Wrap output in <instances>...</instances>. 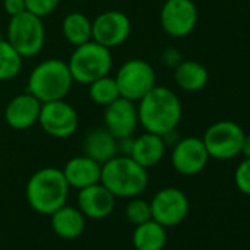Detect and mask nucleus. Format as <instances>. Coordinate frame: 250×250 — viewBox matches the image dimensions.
Masks as SVG:
<instances>
[{"label":"nucleus","instance_id":"obj_23","mask_svg":"<svg viewBox=\"0 0 250 250\" xmlns=\"http://www.w3.org/2000/svg\"><path fill=\"white\" fill-rule=\"evenodd\" d=\"M62 34L72 46H80L91 40V21L81 12H71L62 21Z\"/></svg>","mask_w":250,"mask_h":250},{"label":"nucleus","instance_id":"obj_28","mask_svg":"<svg viewBox=\"0 0 250 250\" xmlns=\"http://www.w3.org/2000/svg\"><path fill=\"white\" fill-rule=\"evenodd\" d=\"M234 183L243 194L250 196V158H244L235 168Z\"/></svg>","mask_w":250,"mask_h":250},{"label":"nucleus","instance_id":"obj_8","mask_svg":"<svg viewBox=\"0 0 250 250\" xmlns=\"http://www.w3.org/2000/svg\"><path fill=\"white\" fill-rule=\"evenodd\" d=\"M115 81L121 97L139 102L156 85V74L147 61L130 59L121 65Z\"/></svg>","mask_w":250,"mask_h":250},{"label":"nucleus","instance_id":"obj_1","mask_svg":"<svg viewBox=\"0 0 250 250\" xmlns=\"http://www.w3.org/2000/svg\"><path fill=\"white\" fill-rule=\"evenodd\" d=\"M139 124L147 133L165 136L175 131L183 116L178 96L168 87L155 85L139 100Z\"/></svg>","mask_w":250,"mask_h":250},{"label":"nucleus","instance_id":"obj_17","mask_svg":"<svg viewBox=\"0 0 250 250\" xmlns=\"http://www.w3.org/2000/svg\"><path fill=\"white\" fill-rule=\"evenodd\" d=\"M81 146H83V155L91 158L100 165L115 158L119 152L118 139L106 127L88 130L83 139Z\"/></svg>","mask_w":250,"mask_h":250},{"label":"nucleus","instance_id":"obj_16","mask_svg":"<svg viewBox=\"0 0 250 250\" xmlns=\"http://www.w3.org/2000/svg\"><path fill=\"white\" fill-rule=\"evenodd\" d=\"M115 196L102 184L96 183L93 186L84 187L78 193V209L85 218L90 219H104L115 209Z\"/></svg>","mask_w":250,"mask_h":250},{"label":"nucleus","instance_id":"obj_29","mask_svg":"<svg viewBox=\"0 0 250 250\" xmlns=\"http://www.w3.org/2000/svg\"><path fill=\"white\" fill-rule=\"evenodd\" d=\"M161 59H162V63L168 68H177L181 61H183V55L180 50H177L175 47H168L162 52L161 55Z\"/></svg>","mask_w":250,"mask_h":250},{"label":"nucleus","instance_id":"obj_31","mask_svg":"<svg viewBox=\"0 0 250 250\" xmlns=\"http://www.w3.org/2000/svg\"><path fill=\"white\" fill-rule=\"evenodd\" d=\"M244 158H250V134H244L243 139V146H241V153Z\"/></svg>","mask_w":250,"mask_h":250},{"label":"nucleus","instance_id":"obj_18","mask_svg":"<svg viewBox=\"0 0 250 250\" xmlns=\"http://www.w3.org/2000/svg\"><path fill=\"white\" fill-rule=\"evenodd\" d=\"M69 187L81 190L84 187L100 183L102 165L85 155L71 158L62 169Z\"/></svg>","mask_w":250,"mask_h":250},{"label":"nucleus","instance_id":"obj_6","mask_svg":"<svg viewBox=\"0 0 250 250\" xmlns=\"http://www.w3.org/2000/svg\"><path fill=\"white\" fill-rule=\"evenodd\" d=\"M6 39L22 58L37 56L43 50L46 42L43 18H39L27 11L12 17L8 25Z\"/></svg>","mask_w":250,"mask_h":250},{"label":"nucleus","instance_id":"obj_21","mask_svg":"<svg viewBox=\"0 0 250 250\" xmlns=\"http://www.w3.org/2000/svg\"><path fill=\"white\" fill-rule=\"evenodd\" d=\"M175 84L188 93H196L203 90L209 81V72L205 65L197 61H181V63L174 69Z\"/></svg>","mask_w":250,"mask_h":250},{"label":"nucleus","instance_id":"obj_2","mask_svg":"<svg viewBox=\"0 0 250 250\" xmlns=\"http://www.w3.org/2000/svg\"><path fill=\"white\" fill-rule=\"evenodd\" d=\"M69 184L62 169L46 167L36 171L25 187L28 205L42 215H52L55 210L66 205Z\"/></svg>","mask_w":250,"mask_h":250},{"label":"nucleus","instance_id":"obj_26","mask_svg":"<svg viewBox=\"0 0 250 250\" xmlns=\"http://www.w3.org/2000/svg\"><path fill=\"white\" fill-rule=\"evenodd\" d=\"M125 216H127L128 222L134 225H140L143 222L150 221L152 219L150 202L140 197H133L127 205V208H125Z\"/></svg>","mask_w":250,"mask_h":250},{"label":"nucleus","instance_id":"obj_27","mask_svg":"<svg viewBox=\"0 0 250 250\" xmlns=\"http://www.w3.org/2000/svg\"><path fill=\"white\" fill-rule=\"evenodd\" d=\"M61 0H25V11L39 17L44 18L55 12Z\"/></svg>","mask_w":250,"mask_h":250},{"label":"nucleus","instance_id":"obj_30","mask_svg":"<svg viewBox=\"0 0 250 250\" xmlns=\"http://www.w3.org/2000/svg\"><path fill=\"white\" fill-rule=\"evenodd\" d=\"M3 9L12 18L25 12V0H3Z\"/></svg>","mask_w":250,"mask_h":250},{"label":"nucleus","instance_id":"obj_24","mask_svg":"<svg viewBox=\"0 0 250 250\" xmlns=\"http://www.w3.org/2000/svg\"><path fill=\"white\" fill-rule=\"evenodd\" d=\"M22 59L8 39L0 37V81H9L18 77L22 69Z\"/></svg>","mask_w":250,"mask_h":250},{"label":"nucleus","instance_id":"obj_20","mask_svg":"<svg viewBox=\"0 0 250 250\" xmlns=\"http://www.w3.org/2000/svg\"><path fill=\"white\" fill-rule=\"evenodd\" d=\"M52 228L56 235L74 240L78 238L85 228V216L78 208H72L68 205H63L58 210H55L52 215Z\"/></svg>","mask_w":250,"mask_h":250},{"label":"nucleus","instance_id":"obj_7","mask_svg":"<svg viewBox=\"0 0 250 250\" xmlns=\"http://www.w3.org/2000/svg\"><path fill=\"white\" fill-rule=\"evenodd\" d=\"M244 130L234 121L222 119L205 131L202 140L209 158L216 161H229L241 153Z\"/></svg>","mask_w":250,"mask_h":250},{"label":"nucleus","instance_id":"obj_15","mask_svg":"<svg viewBox=\"0 0 250 250\" xmlns=\"http://www.w3.org/2000/svg\"><path fill=\"white\" fill-rule=\"evenodd\" d=\"M42 102L28 91L15 96L5 107L6 124L14 130H28L39 122Z\"/></svg>","mask_w":250,"mask_h":250},{"label":"nucleus","instance_id":"obj_3","mask_svg":"<svg viewBox=\"0 0 250 250\" xmlns=\"http://www.w3.org/2000/svg\"><path fill=\"white\" fill-rule=\"evenodd\" d=\"M100 183L115 197L133 199L146 190L149 174L131 156L116 155L102 165Z\"/></svg>","mask_w":250,"mask_h":250},{"label":"nucleus","instance_id":"obj_5","mask_svg":"<svg viewBox=\"0 0 250 250\" xmlns=\"http://www.w3.org/2000/svg\"><path fill=\"white\" fill-rule=\"evenodd\" d=\"M66 63L74 83L88 85L97 78L109 75L113 59L110 49L90 40L77 46Z\"/></svg>","mask_w":250,"mask_h":250},{"label":"nucleus","instance_id":"obj_4","mask_svg":"<svg viewBox=\"0 0 250 250\" xmlns=\"http://www.w3.org/2000/svg\"><path fill=\"white\" fill-rule=\"evenodd\" d=\"M72 77L68 63L61 59H46L40 62L28 77L27 91L42 103L61 100L68 96L72 87Z\"/></svg>","mask_w":250,"mask_h":250},{"label":"nucleus","instance_id":"obj_19","mask_svg":"<svg viewBox=\"0 0 250 250\" xmlns=\"http://www.w3.org/2000/svg\"><path fill=\"white\" fill-rule=\"evenodd\" d=\"M167 145L162 136L145 131L137 139H133V146L130 155L139 165L149 169L158 165L165 156Z\"/></svg>","mask_w":250,"mask_h":250},{"label":"nucleus","instance_id":"obj_9","mask_svg":"<svg viewBox=\"0 0 250 250\" xmlns=\"http://www.w3.org/2000/svg\"><path fill=\"white\" fill-rule=\"evenodd\" d=\"M39 124L43 131L55 139H68L78 128V113L65 99L42 103Z\"/></svg>","mask_w":250,"mask_h":250},{"label":"nucleus","instance_id":"obj_25","mask_svg":"<svg viewBox=\"0 0 250 250\" xmlns=\"http://www.w3.org/2000/svg\"><path fill=\"white\" fill-rule=\"evenodd\" d=\"M88 97L93 103L106 107L112 102H115L119 96V90L115 81V77H100L96 81L88 84Z\"/></svg>","mask_w":250,"mask_h":250},{"label":"nucleus","instance_id":"obj_22","mask_svg":"<svg viewBox=\"0 0 250 250\" xmlns=\"http://www.w3.org/2000/svg\"><path fill=\"white\" fill-rule=\"evenodd\" d=\"M167 240L168 235L165 227L155 219L136 225L133 232V246L136 250H162Z\"/></svg>","mask_w":250,"mask_h":250},{"label":"nucleus","instance_id":"obj_10","mask_svg":"<svg viewBox=\"0 0 250 250\" xmlns=\"http://www.w3.org/2000/svg\"><path fill=\"white\" fill-rule=\"evenodd\" d=\"M159 21L162 30L169 37H187L197 25V6L193 0H167L161 9Z\"/></svg>","mask_w":250,"mask_h":250},{"label":"nucleus","instance_id":"obj_12","mask_svg":"<svg viewBox=\"0 0 250 250\" xmlns=\"http://www.w3.org/2000/svg\"><path fill=\"white\" fill-rule=\"evenodd\" d=\"M150 208L152 219L167 228L175 227L186 219L190 209V202L183 190L175 187H165L153 196Z\"/></svg>","mask_w":250,"mask_h":250},{"label":"nucleus","instance_id":"obj_11","mask_svg":"<svg viewBox=\"0 0 250 250\" xmlns=\"http://www.w3.org/2000/svg\"><path fill=\"white\" fill-rule=\"evenodd\" d=\"M131 34V20L119 11H106L91 21V40L112 49L124 44Z\"/></svg>","mask_w":250,"mask_h":250},{"label":"nucleus","instance_id":"obj_14","mask_svg":"<svg viewBox=\"0 0 250 250\" xmlns=\"http://www.w3.org/2000/svg\"><path fill=\"white\" fill-rule=\"evenodd\" d=\"M103 122V127H106L118 140L131 137L139 127L137 106L133 100L118 97L104 107Z\"/></svg>","mask_w":250,"mask_h":250},{"label":"nucleus","instance_id":"obj_13","mask_svg":"<svg viewBox=\"0 0 250 250\" xmlns=\"http://www.w3.org/2000/svg\"><path fill=\"white\" fill-rule=\"evenodd\" d=\"M209 159L205 143L199 137H184L172 146L171 162L181 175H197L206 168Z\"/></svg>","mask_w":250,"mask_h":250}]
</instances>
